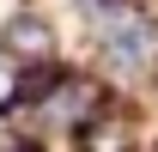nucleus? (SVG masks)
I'll use <instances>...</instances> for the list:
<instances>
[{
    "instance_id": "obj_2",
    "label": "nucleus",
    "mask_w": 158,
    "mask_h": 152,
    "mask_svg": "<svg viewBox=\"0 0 158 152\" xmlns=\"http://www.w3.org/2000/svg\"><path fill=\"white\" fill-rule=\"evenodd\" d=\"M0 61H12V73L37 67V61H61L55 55V19L43 6H31V0H19L6 12V24H0Z\"/></svg>"
},
{
    "instance_id": "obj_1",
    "label": "nucleus",
    "mask_w": 158,
    "mask_h": 152,
    "mask_svg": "<svg viewBox=\"0 0 158 152\" xmlns=\"http://www.w3.org/2000/svg\"><path fill=\"white\" fill-rule=\"evenodd\" d=\"M91 37H98V79H122V85H134L158 67V19L152 6H116L110 19L91 24Z\"/></svg>"
},
{
    "instance_id": "obj_3",
    "label": "nucleus",
    "mask_w": 158,
    "mask_h": 152,
    "mask_svg": "<svg viewBox=\"0 0 158 152\" xmlns=\"http://www.w3.org/2000/svg\"><path fill=\"white\" fill-rule=\"evenodd\" d=\"M6 85H12V79H6V61H0V97H6Z\"/></svg>"
}]
</instances>
